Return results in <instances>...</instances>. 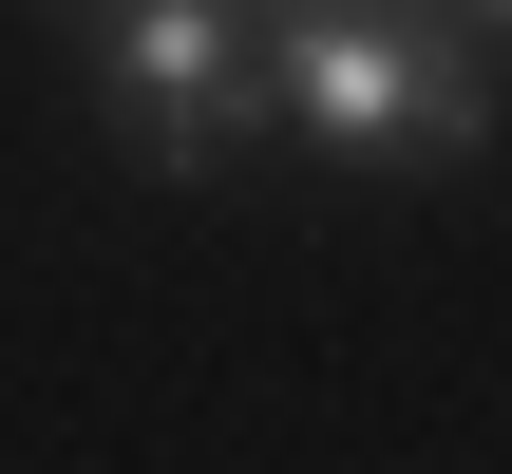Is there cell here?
<instances>
[{
    "mask_svg": "<svg viewBox=\"0 0 512 474\" xmlns=\"http://www.w3.org/2000/svg\"><path fill=\"white\" fill-rule=\"evenodd\" d=\"M95 133H114L133 171L209 190V171L266 133V38H247V0H133V19H95Z\"/></svg>",
    "mask_w": 512,
    "mask_h": 474,
    "instance_id": "7a4b0ae2",
    "label": "cell"
},
{
    "mask_svg": "<svg viewBox=\"0 0 512 474\" xmlns=\"http://www.w3.org/2000/svg\"><path fill=\"white\" fill-rule=\"evenodd\" d=\"M57 19H76V38H95V19H133V0H57Z\"/></svg>",
    "mask_w": 512,
    "mask_h": 474,
    "instance_id": "5b68a950",
    "label": "cell"
},
{
    "mask_svg": "<svg viewBox=\"0 0 512 474\" xmlns=\"http://www.w3.org/2000/svg\"><path fill=\"white\" fill-rule=\"evenodd\" d=\"M247 19H266V38H304V19H380V0H247Z\"/></svg>",
    "mask_w": 512,
    "mask_h": 474,
    "instance_id": "3957f363",
    "label": "cell"
},
{
    "mask_svg": "<svg viewBox=\"0 0 512 474\" xmlns=\"http://www.w3.org/2000/svg\"><path fill=\"white\" fill-rule=\"evenodd\" d=\"M266 133H304L342 171H475L512 133V57H475L437 0L304 19V38H266Z\"/></svg>",
    "mask_w": 512,
    "mask_h": 474,
    "instance_id": "6da1fadb",
    "label": "cell"
},
{
    "mask_svg": "<svg viewBox=\"0 0 512 474\" xmlns=\"http://www.w3.org/2000/svg\"><path fill=\"white\" fill-rule=\"evenodd\" d=\"M437 19H456V38H475V57H512V0H437Z\"/></svg>",
    "mask_w": 512,
    "mask_h": 474,
    "instance_id": "277c9868",
    "label": "cell"
}]
</instances>
